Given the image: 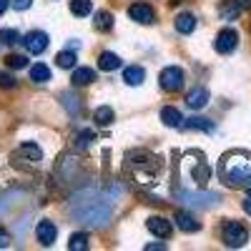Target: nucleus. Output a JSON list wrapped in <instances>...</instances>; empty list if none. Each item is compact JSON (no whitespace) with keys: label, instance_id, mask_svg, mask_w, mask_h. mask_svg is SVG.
<instances>
[{"label":"nucleus","instance_id":"nucleus-1","mask_svg":"<svg viewBox=\"0 0 251 251\" xmlns=\"http://www.w3.org/2000/svg\"><path fill=\"white\" fill-rule=\"evenodd\" d=\"M71 214L86 226H106L111 219V208L103 203V199L96 191H83L73 199Z\"/></svg>","mask_w":251,"mask_h":251},{"label":"nucleus","instance_id":"nucleus-2","mask_svg":"<svg viewBox=\"0 0 251 251\" xmlns=\"http://www.w3.org/2000/svg\"><path fill=\"white\" fill-rule=\"evenodd\" d=\"M219 176L226 186H244V181L251 176V153L246 151H231L219 163Z\"/></svg>","mask_w":251,"mask_h":251},{"label":"nucleus","instance_id":"nucleus-3","mask_svg":"<svg viewBox=\"0 0 251 251\" xmlns=\"http://www.w3.org/2000/svg\"><path fill=\"white\" fill-rule=\"evenodd\" d=\"M221 239L226 246H231V249H239L249 241V228L241 224V221H226L221 226Z\"/></svg>","mask_w":251,"mask_h":251},{"label":"nucleus","instance_id":"nucleus-4","mask_svg":"<svg viewBox=\"0 0 251 251\" xmlns=\"http://www.w3.org/2000/svg\"><path fill=\"white\" fill-rule=\"evenodd\" d=\"M183 80H186V73L178 68V66H169V68H163L161 75H158V83H161V88L166 93H176L183 88Z\"/></svg>","mask_w":251,"mask_h":251},{"label":"nucleus","instance_id":"nucleus-5","mask_svg":"<svg viewBox=\"0 0 251 251\" xmlns=\"http://www.w3.org/2000/svg\"><path fill=\"white\" fill-rule=\"evenodd\" d=\"M236 46H239V33H236L234 28H224V30L216 35V43H214L216 53H221V55L234 53Z\"/></svg>","mask_w":251,"mask_h":251},{"label":"nucleus","instance_id":"nucleus-6","mask_svg":"<svg viewBox=\"0 0 251 251\" xmlns=\"http://www.w3.org/2000/svg\"><path fill=\"white\" fill-rule=\"evenodd\" d=\"M25 48H28V53H33V55H40L46 48H48V35L43 33V30H33V33H28L23 40H20Z\"/></svg>","mask_w":251,"mask_h":251},{"label":"nucleus","instance_id":"nucleus-7","mask_svg":"<svg viewBox=\"0 0 251 251\" xmlns=\"http://www.w3.org/2000/svg\"><path fill=\"white\" fill-rule=\"evenodd\" d=\"M146 226H149V231L158 239H169L171 231H174V226L169 219H163V216H151L149 221H146Z\"/></svg>","mask_w":251,"mask_h":251},{"label":"nucleus","instance_id":"nucleus-8","mask_svg":"<svg viewBox=\"0 0 251 251\" xmlns=\"http://www.w3.org/2000/svg\"><path fill=\"white\" fill-rule=\"evenodd\" d=\"M128 15L131 20H136V23H143V25H151L153 20H156V13L151 5H146V3H136L128 8Z\"/></svg>","mask_w":251,"mask_h":251},{"label":"nucleus","instance_id":"nucleus-9","mask_svg":"<svg viewBox=\"0 0 251 251\" xmlns=\"http://www.w3.org/2000/svg\"><path fill=\"white\" fill-rule=\"evenodd\" d=\"M35 236H38V241L43 244V246H53V241L58 236V228H55L53 221H40L35 226Z\"/></svg>","mask_w":251,"mask_h":251},{"label":"nucleus","instance_id":"nucleus-10","mask_svg":"<svg viewBox=\"0 0 251 251\" xmlns=\"http://www.w3.org/2000/svg\"><path fill=\"white\" fill-rule=\"evenodd\" d=\"M181 199L191 206H214L219 201V194H188V191H183Z\"/></svg>","mask_w":251,"mask_h":251},{"label":"nucleus","instance_id":"nucleus-11","mask_svg":"<svg viewBox=\"0 0 251 251\" xmlns=\"http://www.w3.org/2000/svg\"><path fill=\"white\" fill-rule=\"evenodd\" d=\"M176 224H178V228L183 234H196V231H201V221H196L191 214H186V211H178L176 214Z\"/></svg>","mask_w":251,"mask_h":251},{"label":"nucleus","instance_id":"nucleus-12","mask_svg":"<svg viewBox=\"0 0 251 251\" xmlns=\"http://www.w3.org/2000/svg\"><path fill=\"white\" fill-rule=\"evenodd\" d=\"M206 103H208V91H206V88H194L191 93L186 96V106H188V108H194V111L203 108Z\"/></svg>","mask_w":251,"mask_h":251},{"label":"nucleus","instance_id":"nucleus-13","mask_svg":"<svg viewBox=\"0 0 251 251\" xmlns=\"http://www.w3.org/2000/svg\"><path fill=\"white\" fill-rule=\"evenodd\" d=\"M121 66H123V60H121L116 53H111V50H106V53L98 55V68H100V71L108 73V71H118Z\"/></svg>","mask_w":251,"mask_h":251},{"label":"nucleus","instance_id":"nucleus-14","mask_svg":"<svg viewBox=\"0 0 251 251\" xmlns=\"http://www.w3.org/2000/svg\"><path fill=\"white\" fill-rule=\"evenodd\" d=\"M146 80V71L141 66H128L123 71V83H128V86H141Z\"/></svg>","mask_w":251,"mask_h":251},{"label":"nucleus","instance_id":"nucleus-15","mask_svg":"<svg viewBox=\"0 0 251 251\" xmlns=\"http://www.w3.org/2000/svg\"><path fill=\"white\" fill-rule=\"evenodd\" d=\"M161 121H163V126H169V128H181V123H183V116L176 111V108H171V106H166L163 111H161Z\"/></svg>","mask_w":251,"mask_h":251},{"label":"nucleus","instance_id":"nucleus-16","mask_svg":"<svg viewBox=\"0 0 251 251\" xmlns=\"http://www.w3.org/2000/svg\"><path fill=\"white\" fill-rule=\"evenodd\" d=\"M183 128L188 131H206V133H211L214 131V123L208 121V118H183Z\"/></svg>","mask_w":251,"mask_h":251},{"label":"nucleus","instance_id":"nucleus-17","mask_svg":"<svg viewBox=\"0 0 251 251\" xmlns=\"http://www.w3.org/2000/svg\"><path fill=\"white\" fill-rule=\"evenodd\" d=\"M176 30L183 33V35H191V33L196 30V18H194L191 13H181V15L176 18Z\"/></svg>","mask_w":251,"mask_h":251},{"label":"nucleus","instance_id":"nucleus-18","mask_svg":"<svg viewBox=\"0 0 251 251\" xmlns=\"http://www.w3.org/2000/svg\"><path fill=\"white\" fill-rule=\"evenodd\" d=\"M18 153L23 156V158H28V161H33V163L43 161V149H40L38 143H23V146L18 149Z\"/></svg>","mask_w":251,"mask_h":251},{"label":"nucleus","instance_id":"nucleus-19","mask_svg":"<svg viewBox=\"0 0 251 251\" xmlns=\"http://www.w3.org/2000/svg\"><path fill=\"white\" fill-rule=\"evenodd\" d=\"M71 80H73V86H88V83L96 80V71H93V68H86V66H83V68H75Z\"/></svg>","mask_w":251,"mask_h":251},{"label":"nucleus","instance_id":"nucleus-20","mask_svg":"<svg viewBox=\"0 0 251 251\" xmlns=\"http://www.w3.org/2000/svg\"><path fill=\"white\" fill-rule=\"evenodd\" d=\"M191 178L199 183V186H206V181L211 178V169L206 166V161H199L194 169H191Z\"/></svg>","mask_w":251,"mask_h":251},{"label":"nucleus","instance_id":"nucleus-21","mask_svg":"<svg viewBox=\"0 0 251 251\" xmlns=\"http://www.w3.org/2000/svg\"><path fill=\"white\" fill-rule=\"evenodd\" d=\"M30 80H35V83H48V80H50V68L46 66V63H35V66L30 68Z\"/></svg>","mask_w":251,"mask_h":251},{"label":"nucleus","instance_id":"nucleus-22","mask_svg":"<svg viewBox=\"0 0 251 251\" xmlns=\"http://www.w3.org/2000/svg\"><path fill=\"white\" fill-rule=\"evenodd\" d=\"M91 10H93L91 0H71V13H73V15L86 18V15H91Z\"/></svg>","mask_w":251,"mask_h":251},{"label":"nucleus","instance_id":"nucleus-23","mask_svg":"<svg viewBox=\"0 0 251 251\" xmlns=\"http://www.w3.org/2000/svg\"><path fill=\"white\" fill-rule=\"evenodd\" d=\"M93 121H96L98 126H111V123H113V108H111V106H100V108H96Z\"/></svg>","mask_w":251,"mask_h":251},{"label":"nucleus","instance_id":"nucleus-24","mask_svg":"<svg viewBox=\"0 0 251 251\" xmlns=\"http://www.w3.org/2000/svg\"><path fill=\"white\" fill-rule=\"evenodd\" d=\"M239 13H241V5L236 3V0H228V3L221 8V18H224V20H236Z\"/></svg>","mask_w":251,"mask_h":251},{"label":"nucleus","instance_id":"nucleus-25","mask_svg":"<svg viewBox=\"0 0 251 251\" xmlns=\"http://www.w3.org/2000/svg\"><path fill=\"white\" fill-rule=\"evenodd\" d=\"M96 28H98V30H111V28H113V15H111L108 10L96 13Z\"/></svg>","mask_w":251,"mask_h":251},{"label":"nucleus","instance_id":"nucleus-26","mask_svg":"<svg viewBox=\"0 0 251 251\" xmlns=\"http://www.w3.org/2000/svg\"><path fill=\"white\" fill-rule=\"evenodd\" d=\"M55 63H58V68H73L75 66V53L73 50H60L55 55Z\"/></svg>","mask_w":251,"mask_h":251},{"label":"nucleus","instance_id":"nucleus-27","mask_svg":"<svg viewBox=\"0 0 251 251\" xmlns=\"http://www.w3.org/2000/svg\"><path fill=\"white\" fill-rule=\"evenodd\" d=\"M20 33L18 30H13V28H3L0 30V43H5V46H15V43H20Z\"/></svg>","mask_w":251,"mask_h":251},{"label":"nucleus","instance_id":"nucleus-28","mask_svg":"<svg viewBox=\"0 0 251 251\" xmlns=\"http://www.w3.org/2000/svg\"><path fill=\"white\" fill-rule=\"evenodd\" d=\"M68 249H71V251H83V249H88V236H86V234H73L71 241H68Z\"/></svg>","mask_w":251,"mask_h":251},{"label":"nucleus","instance_id":"nucleus-29","mask_svg":"<svg viewBox=\"0 0 251 251\" xmlns=\"http://www.w3.org/2000/svg\"><path fill=\"white\" fill-rule=\"evenodd\" d=\"M93 141H96V133L88 131V128H86V131H80V133L75 136V146H78V149H88Z\"/></svg>","mask_w":251,"mask_h":251},{"label":"nucleus","instance_id":"nucleus-30","mask_svg":"<svg viewBox=\"0 0 251 251\" xmlns=\"http://www.w3.org/2000/svg\"><path fill=\"white\" fill-rule=\"evenodd\" d=\"M5 63H8V68L18 71V68H25V66H28V58H25V55H8Z\"/></svg>","mask_w":251,"mask_h":251},{"label":"nucleus","instance_id":"nucleus-31","mask_svg":"<svg viewBox=\"0 0 251 251\" xmlns=\"http://www.w3.org/2000/svg\"><path fill=\"white\" fill-rule=\"evenodd\" d=\"M63 103H66V108H68L71 113H78V111H80V103H78V98H75L73 93H63Z\"/></svg>","mask_w":251,"mask_h":251},{"label":"nucleus","instance_id":"nucleus-32","mask_svg":"<svg viewBox=\"0 0 251 251\" xmlns=\"http://www.w3.org/2000/svg\"><path fill=\"white\" fill-rule=\"evenodd\" d=\"M30 3H33V0H10V5H13L15 10H28Z\"/></svg>","mask_w":251,"mask_h":251},{"label":"nucleus","instance_id":"nucleus-33","mask_svg":"<svg viewBox=\"0 0 251 251\" xmlns=\"http://www.w3.org/2000/svg\"><path fill=\"white\" fill-rule=\"evenodd\" d=\"M0 86H5V88H15V78H10V75H3V73H0Z\"/></svg>","mask_w":251,"mask_h":251},{"label":"nucleus","instance_id":"nucleus-34","mask_svg":"<svg viewBox=\"0 0 251 251\" xmlns=\"http://www.w3.org/2000/svg\"><path fill=\"white\" fill-rule=\"evenodd\" d=\"M10 244V234L8 231H3V228H0V249H5Z\"/></svg>","mask_w":251,"mask_h":251},{"label":"nucleus","instance_id":"nucleus-35","mask_svg":"<svg viewBox=\"0 0 251 251\" xmlns=\"http://www.w3.org/2000/svg\"><path fill=\"white\" fill-rule=\"evenodd\" d=\"M161 249H166V244H149L146 246V251H161Z\"/></svg>","mask_w":251,"mask_h":251},{"label":"nucleus","instance_id":"nucleus-36","mask_svg":"<svg viewBox=\"0 0 251 251\" xmlns=\"http://www.w3.org/2000/svg\"><path fill=\"white\" fill-rule=\"evenodd\" d=\"M8 8H10V0H0V15H3Z\"/></svg>","mask_w":251,"mask_h":251},{"label":"nucleus","instance_id":"nucleus-37","mask_svg":"<svg viewBox=\"0 0 251 251\" xmlns=\"http://www.w3.org/2000/svg\"><path fill=\"white\" fill-rule=\"evenodd\" d=\"M244 211H246V214L251 216V194H249V199L244 201Z\"/></svg>","mask_w":251,"mask_h":251},{"label":"nucleus","instance_id":"nucleus-38","mask_svg":"<svg viewBox=\"0 0 251 251\" xmlns=\"http://www.w3.org/2000/svg\"><path fill=\"white\" fill-rule=\"evenodd\" d=\"M236 3H239L241 8H251V0H236Z\"/></svg>","mask_w":251,"mask_h":251},{"label":"nucleus","instance_id":"nucleus-39","mask_svg":"<svg viewBox=\"0 0 251 251\" xmlns=\"http://www.w3.org/2000/svg\"><path fill=\"white\" fill-rule=\"evenodd\" d=\"M244 186H246V188H249V194H251V176H249V178H246V181H244Z\"/></svg>","mask_w":251,"mask_h":251}]
</instances>
